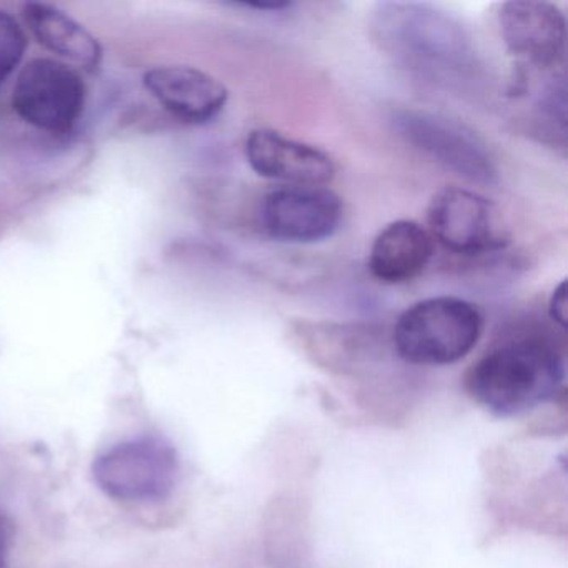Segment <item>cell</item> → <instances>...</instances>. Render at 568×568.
<instances>
[{"instance_id":"6da1fadb","label":"cell","mask_w":568,"mask_h":568,"mask_svg":"<svg viewBox=\"0 0 568 568\" xmlns=\"http://www.w3.org/2000/svg\"><path fill=\"white\" fill-rule=\"evenodd\" d=\"M565 355L540 335L511 338L481 355L465 375V388L498 417H517L564 390Z\"/></svg>"},{"instance_id":"7a4b0ae2","label":"cell","mask_w":568,"mask_h":568,"mask_svg":"<svg viewBox=\"0 0 568 568\" xmlns=\"http://www.w3.org/2000/svg\"><path fill=\"white\" fill-rule=\"evenodd\" d=\"M371 34L385 54L430 78H462L477 68L467 29L432 4L382 2L372 11Z\"/></svg>"},{"instance_id":"3957f363","label":"cell","mask_w":568,"mask_h":568,"mask_svg":"<svg viewBox=\"0 0 568 568\" xmlns=\"http://www.w3.org/2000/svg\"><path fill=\"white\" fill-rule=\"evenodd\" d=\"M480 308L465 298H424L402 312L392 344L402 361L420 367H444L467 357L484 335Z\"/></svg>"},{"instance_id":"277c9868","label":"cell","mask_w":568,"mask_h":568,"mask_svg":"<svg viewBox=\"0 0 568 568\" xmlns=\"http://www.w3.org/2000/svg\"><path fill=\"white\" fill-rule=\"evenodd\" d=\"M179 455L171 442L141 437L121 442L99 455L94 478L111 498L149 504L169 497L179 478Z\"/></svg>"},{"instance_id":"5b68a950","label":"cell","mask_w":568,"mask_h":568,"mask_svg":"<svg viewBox=\"0 0 568 568\" xmlns=\"http://www.w3.org/2000/svg\"><path fill=\"white\" fill-rule=\"evenodd\" d=\"M392 124L408 145L447 171L475 184L498 181L494 154L467 125L420 109H400Z\"/></svg>"},{"instance_id":"8992f818","label":"cell","mask_w":568,"mask_h":568,"mask_svg":"<svg viewBox=\"0 0 568 568\" xmlns=\"http://www.w3.org/2000/svg\"><path fill=\"white\" fill-rule=\"evenodd\" d=\"M427 222L434 241L467 257L505 251L511 242L497 205L478 192L455 185L434 194Z\"/></svg>"},{"instance_id":"52a82bcc","label":"cell","mask_w":568,"mask_h":568,"mask_svg":"<svg viewBox=\"0 0 568 568\" xmlns=\"http://www.w3.org/2000/svg\"><path fill=\"white\" fill-rule=\"evenodd\" d=\"M85 84L64 62L36 59L16 82L12 108L19 118L45 132H68L84 112Z\"/></svg>"},{"instance_id":"ba28073f","label":"cell","mask_w":568,"mask_h":568,"mask_svg":"<svg viewBox=\"0 0 568 568\" xmlns=\"http://www.w3.org/2000/svg\"><path fill=\"white\" fill-rule=\"evenodd\" d=\"M258 215L268 237L288 244H314L341 229L344 201L327 185H282L265 194Z\"/></svg>"},{"instance_id":"9c48e42d","label":"cell","mask_w":568,"mask_h":568,"mask_svg":"<svg viewBox=\"0 0 568 568\" xmlns=\"http://www.w3.org/2000/svg\"><path fill=\"white\" fill-rule=\"evenodd\" d=\"M505 48L517 68L565 71L567 21L557 4L545 0H511L498 12Z\"/></svg>"},{"instance_id":"30bf717a","label":"cell","mask_w":568,"mask_h":568,"mask_svg":"<svg viewBox=\"0 0 568 568\" xmlns=\"http://www.w3.org/2000/svg\"><path fill=\"white\" fill-rule=\"evenodd\" d=\"M244 151L255 174L285 185H328L337 174L327 152L274 129L252 131Z\"/></svg>"},{"instance_id":"8fae6325","label":"cell","mask_w":568,"mask_h":568,"mask_svg":"<svg viewBox=\"0 0 568 568\" xmlns=\"http://www.w3.org/2000/svg\"><path fill=\"white\" fill-rule=\"evenodd\" d=\"M144 85L155 101L179 121L204 125L217 119L229 91L207 72L187 65H164L145 72Z\"/></svg>"},{"instance_id":"7c38bea8","label":"cell","mask_w":568,"mask_h":568,"mask_svg":"<svg viewBox=\"0 0 568 568\" xmlns=\"http://www.w3.org/2000/svg\"><path fill=\"white\" fill-rule=\"evenodd\" d=\"M434 254V237L424 225L414 221L390 222L372 242L368 271L382 284H407L428 267Z\"/></svg>"},{"instance_id":"4fadbf2b","label":"cell","mask_w":568,"mask_h":568,"mask_svg":"<svg viewBox=\"0 0 568 568\" xmlns=\"http://www.w3.org/2000/svg\"><path fill=\"white\" fill-rule=\"evenodd\" d=\"M24 19L39 44L48 51L85 71H98L102 62L101 44L71 16L42 2H29L24 6Z\"/></svg>"},{"instance_id":"5bb4252c","label":"cell","mask_w":568,"mask_h":568,"mask_svg":"<svg viewBox=\"0 0 568 568\" xmlns=\"http://www.w3.org/2000/svg\"><path fill=\"white\" fill-rule=\"evenodd\" d=\"M28 49V36L8 12L0 11V84L16 71Z\"/></svg>"},{"instance_id":"9a60e30c","label":"cell","mask_w":568,"mask_h":568,"mask_svg":"<svg viewBox=\"0 0 568 568\" xmlns=\"http://www.w3.org/2000/svg\"><path fill=\"white\" fill-rule=\"evenodd\" d=\"M548 317L565 331L567 327V281H561L548 298Z\"/></svg>"},{"instance_id":"2e32d148","label":"cell","mask_w":568,"mask_h":568,"mask_svg":"<svg viewBox=\"0 0 568 568\" xmlns=\"http://www.w3.org/2000/svg\"><path fill=\"white\" fill-rule=\"evenodd\" d=\"M12 538H14V525H12L11 518L0 510V568H8Z\"/></svg>"},{"instance_id":"e0dca14e","label":"cell","mask_w":568,"mask_h":568,"mask_svg":"<svg viewBox=\"0 0 568 568\" xmlns=\"http://www.w3.org/2000/svg\"><path fill=\"white\" fill-rule=\"evenodd\" d=\"M234 8L251 9L258 12H285L294 8V2H244V4H234Z\"/></svg>"}]
</instances>
